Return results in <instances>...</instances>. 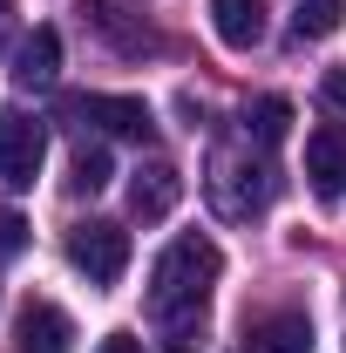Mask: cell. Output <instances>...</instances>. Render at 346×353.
I'll return each instance as SVG.
<instances>
[{
    "label": "cell",
    "mask_w": 346,
    "mask_h": 353,
    "mask_svg": "<svg viewBox=\"0 0 346 353\" xmlns=\"http://www.w3.org/2000/svg\"><path fill=\"white\" fill-rule=\"evenodd\" d=\"M211 21H217V41L238 54L265 41V0H211Z\"/></svg>",
    "instance_id": "cell-11"
},
{
    "label": "cell",
    "mask_w": 346,
    "mask_h": 353,
    "mask_svg": "<svg viewBox=\"0 0 346 353\" xmlns=\"http://www.w3.org/2000/svg\"><path fill=\"white\" fill-rule=\"evenodd\" d=\"M7 14H14V0H0V21H7Z\"/></svg>",
    "instance_id": "cell-19"
},
{
    "label": "cell",
    "mask_w": 346,
    "mask_h": 353,
    "mask_svg": "<svg viewBox=\"0 0 346 353\" xmlns=\"http://www.w3.org/2000/svg\"><path fill=\"white\" fill-rule=\"evenodd\" d=\"M245 353H312V319L305 312H272L245 333Z\"/></svg>",
    "instance_id": "cell-10"
},
{
    "label": "cell",
    "mask_w": 346,
    "mask_h": 353,
    "mask_svg": "<svg viewBox=\"0 0 346 353\" xmlns=\"http://www.w3.org/2000/svg\"><path fill=\"white\" fill-rule=\"evenodd\" d=\"M326 95H333V102H346V75H326Z\"/></svg>",
    "instance_id": "cell-18"
},
{
    "label": "cell",
    "mask_w": 346,
    "mask_h": 353,
    "mask_svg": "<svg viewBox=\"0 0 346 353\" xmlns=\"http://www.w3.org/2000/svg\"><path fill=\"white\" fill-rule=\"evenodd\" d=\"M245 136H252L258 150H278V143L292 136V102H285V95H258V102L245 109Z\"/></svg>",
    "instance_id": "cell-12"
},
{
    "label": "cell",
    "mask_w": 346,
    "mask_h": 353,
    "mask_svg": "<svg viewBox=\"0 0 346 353\" xmlns=\"http://www.w3.org/2000/svg\"><path fill=\"white\" fill-rule=\"evenodd\" d=\"M54 75H61V34L34 28L28 41L14 48V82L21 88H54Z\"/></svg>",
    "instance_id": "cell-9"
},
{
    "label": "cell",
    "mask_w": 346,
    "mask_h": 353,
    "mask_svg": "<svg viewBox=\"0 0 346 353\" xmlns=\"http://www.w3.org/2000/svg\"><path fill=\"white\" fill-rule=\"evenodd\" d=\"M41 157H48V130L28 109H7V116H0V190H14V197L34 190Z\"/></svg>",
    "instance_id": "cell-4"
},
{
    "label": "cell",
    "mask_w": 346,
    "mask_h": 353,
    "mask_svg": "<svg viewBox=\"0 0 346 353\" xmlns=\"http://www.w3.org/2000/svg\"><path fill=\"white\" fill-rule=\"evenodd\" d=\"M88 21L109 34V41L123 48V54H136V48H150V28H123V14H116V0H88Z\"/></svg>",
    "instance_id": "cell-15"
},
{
    "label": "cell",
    "mask_w": 346,
    "mask_h": 353,
    "mask_svg": "<svg viewBox=\"0 0 346 353\" xmlns=\"http://www.w3.org/2000/svg\"><path fill=\"white\" fill-rule=\"evenodd\" d=\"M109 176H116V163H109V150H102V143L75 150V170H68V190H75V197H95V190H109Z\"/></svg>",
    "instance_id": "cell-14"
},
{
    "label": "cell",
    "mask_w": 346,
    "mask_h": 353,
    "mask_svg": "<svg viewBox=\"0 0 346 353\" xmlns=\"http://www.w3.org/2000/svg\"><path fill=\"white\" fill-rule=\"evenodd\" d=\"M102 353H143V340H136V333H109V340H102Z\"/></svg>",
    "instance_id": "cell-17"
},
{
    "label": "cell",
    "mask_w": 346,
    "mask_h": 353,
    "mask_svg": "<svg viewBox=\"0 0 346 353\" xmlns=\"http://www.w3.org/2000/svg\"><path fill=\"white\" fill-rule=\"evenodd\" d=\"M217 272H224V252H217L204 231L170 238V245H163V259L150 265V319L163 326V319H190V312H204Z\"/></svg>",
    "instance_id": "cell-1"
},
{
    "label": "cell",
    "mask_w": 346,
    "mask_h": 353,
    "mask_svg": "<svg viewBox=\"0 0 346 353\" xmlns=\"http://www.w3.org/2000/svg\"><path fill=\"white\" fill-rule=\"evenodd\" d=\"M340 21H346V0H299V7H292V34H299V41L340 34Z\"/></svg>",
    "instance_id": "cell-13"
},
{
    "label": "cell",
    "mask_w": 346,
    "mask_h": 353,
    "mask_svg": "<svg viewBox=\"0 0 346 353\" xmlns=\"http://www.w3.org/2000/svg\"><path fill=\"white\" fill-rule=\"evenodd\" d=\"M75 116L95 123V130H109V136H130V143H150V130H156V116H150L143 95H82Z\"/></svg>",
    "instance_id": "cell-5"
},
{
    "label": "cell",
    "mask_w": 346,
    "mask_h": 353,
    "mask_svg": "<svg viewBox=\"0 0 346 353\" xmlns=\"http://www.w3.org/2000/svg\"><path fill=\"white\" fill-rule=\"evenodd\" d=\"M68 265L82 272L88 285H116L123 272H130V231L109 218H88L68 231Z\"/></svg>",
    "instance_id": "cell-2"
},
{
    "label": "cell",
    "mask_w": 346,
    "mask_h": 353,
    "mask_svg": "<svg viewBox=\"0 0 346 353\" xmlns=\"http://www.w3.org/2000/svg\"><path fill=\"white\" fill-rule=\"evenodd\" d=\"M265 197H272V170L265 163L238 157V150L211 157V204L224 218H252V211H265Z\"/></svg>",
    "instance_id": "cell-3"
},
{
    "label": "cell",
    "mask_w": 346,
    "mask_h": 353,
    "mask_svg": "<svg viewBox=\"0 0 346 353\" xmlns=\"http://www.w3.org/2000/svg\"><path fill=\"white\" fill-rule=\"evenodd\" d=\"M21 353H75V326H68V312L48 306V299H28L21 312Z\"/></svg>",
    "instance_id": "cell-8"
},
{
    "label": "cell",
    "mask_w": 346,
    "mask_h": 353,
    "mask_svg": "<svg viewBox=\"0 0 346 353\" xmlns=\"http://www.w3.org/2000/svg\"><path fill=\"white\" fill-rule=\"evenodd\" d=\"M21 245H28V218L21 211H0V259H14Z\"/></svg>",
    "instance_id": "cell-16"
},
{
    "label": "cell",
    "mask_w": 346,
    "mask_h": 353,
    "mask_svg": "<svg viewBox=\"0 0 346 353\" xmlns=\"http://www.w3.org/2000/svg\"><path fill=\"white\" fill-rule=\"evenodd\" d=\"M176 197H183V176H176V163H163V157L143 163V170L130 176V211L143 224H163L176 211Z\"/></svg>",
    "instance_id": "cell-7"
},
{
    "label": "cell",
    "mask_w": 346,
    "mask_h": 353,
    "mask_svg": "<svg viewBox=\"0 0 346 353\" xmlns=\"http://www.w3.org/2000/svg\"><path fill=\"white\" fill-rule=\"evenodd\" d=\"M305 176L319 197H340L346 190V123H319L305 136Z\"/></svg>",
    "instance_id": "cell-6"
}]
</instances>
